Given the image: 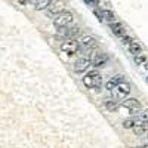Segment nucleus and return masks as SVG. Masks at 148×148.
<instances>
[{"instance_id": "1", "label": "nucleus", "mask_w": 148, "mask_h": 148, "mask_svg": "<svg viewBox=\"0 0 148 148\" xmlns=\"http://www.w3.org/2000/svg\"><path fill=\"white\" fill-rule=\"evenodd\" d=\"M101 83H102V76H101V73L96 71V70L89 71V73L83 77V84H84L88 89H95V90H98V89L101 88Z\"/></svg>"}, {"instance_id": "2", "label": "nucleus", "mask_w": 148, "mask_h": 148, "mask_svg": "<svg viewBox=\"0 0 148 148\" xmlns=\"http://www.w3.org/2000/svg\"><path fill=\"white\" fill-rule=\"evenodd\" d=\"M73 19H74V16H73V14H71L70 10H62V12H59V14L55 15L53 24H55L58 28H61V27H68L70 24L73 22Z\"/></svg>"}, {"instance_id": "3", "label": "nucleus", "mask_w": 148, "mask_h": 148, "mask_svg": "<svg viewBox=\"0 0 148 148\" xmlns=\"http://www.w3.org/2000/svg\"><path fill=\"white\" fill-rule=\"evenodd\" d=\"M121 105L125 107L132 116H138L142 111V104L136 99V98H129V99H125Z\"/></svg>"}, {"instance_id": "4", "label": "nucleus", "mask_w": 148, "mask_h": 148, "mask_svg": "<svg viewBox=\"0 0 148 148\" xmlns=\"http://www.w3.org/2000/svg\"><path fill=\"white\" fill-rule=\"evenodd\" d=\"M61 49H62V52H65L67 55L73 56L80 51V46H79V42L73 40V39H67L61 43Z\"/></svg>"}, {"instance_id": "5", "label": "nucleus", "mask_w": 148, "mask_h": 148, "mask_svg": "<svg viewBox=\"0 0 148 148\" xmlns=\"http://www.w3.org/2000/svg\"><path fill=\"white\" fill-rule=\"evenodd\" d=\"M79 46H80V51L90 52L92 49L96 47V40L93 39L92 36H83L80 39V42H79Z\"/></svg>"}, {"instance_id": "6", "label": "nucleus", "mask_w": 148, "mask_h": 148, "mask_svg": "<svg viewBox=\"0 0 148 148\" xmlns=\"http://www.w3.org/2000/svg\"><path fill=\"white\" fill-rule=\"evenodd\" d=\"M108 55L107 53H104V52H96V53H93V56H92V59H90V64L93 65V67H96V68H99V67H104L107 62H108Z\"/></svg>"}, {"instance_id": "7", "label": "nucleus", "mask_w": 148, "mask_h": 148, "mask_svg": "<svg viewBox=\"0 0 148 148\" xmlns=\"http://www.w3.org/2000/svg\"><path fill=\"white\" fill-rule=\"evenodd\" d=\"M64 6H65L64 0H52L51 5L47 6L49 15H56V14H59V12H62L64 10Z\"/></svg>"}, {"instance_id": "8", "label": "nucleus", "mask_w": 148, "mask_h": 148, "mask_svg": "<svg viewBox=\"0 0 148 148\" xmlns=\"http://www.w3.org/2000/svg\"><path fill=\"white\" fill-rule=\"evenodd\" d=\"M79 33H80V30H79L77 27H73V28H70V27H61V28L58 30V36H59V37H64V40L71 39L73 36H76V34H79Z\"/></svg>"}, {"instance_id": "9", "label": "nucleus", "mask_w": 148, "mask_h": 148, "mask_svg": "<svg viewBox=\"0 0 148 148\" xmlns=\"http://www.w3.org/2000/svg\"><path fill=\"white\" fill-rule=\"evenodd\" d=\"M114 92H116V98H125L130 93V84L127 82H121L114 89Z\"/></svg>"}, {"instance_id": "10", "label": "nucleus", "mask_w": 148, "mask_h": 148, "mask_svg": "<svg viewBox=\"0 0 148 148\" xmlns=\"http://www.w3.org/2000/svg\"><path fill=\"white\" fill-rule=\"evenodd\" d=\"M90 65V59L88 58H80L76 61V64H74V71L76 73H84L86 70L89 68Z\"/></svg>"}, {"instance_id": "11", "label": "nucleus", "mask_w": 148, "mask_h": 148, "mask_svg": "<svg viewBox=\"0 0 148 148\" xmlns=\"http://www.w3.org/2000/svg\"><path fill=\"white\" fill-rule=\"evenodd\" d=\"M110 28H111V31H113V34H116L117 37H120V39L123 36H126V28L121 22H111Z\"/></svg>"}, {"instance_id": "12", "label": "nucleus", "mask_w": 148, "mask_h": 148, "mask_svg": "<svg viewBox=\"0 0 148 148\" xmlns=\"http://www.w3.org/2000/svg\"><path fill=\"white\" fill-rule=\"evenodd\" d=\"M104 107L108 110V111H116L119 107H120V101L117 98H105L104 99Z\"/></svg>"}, {"instance_id": "13", "label": "nucleus", "mask_w": 148, "mask_h": 148, "mask_svg": "<svg viewBox=\"0 0 148 148\" xmlns=\"http://www.w3.org/2000/svg\"><path fill=\"white\" fill-rule=\"evenodd\" d=\"M121 82H125V80H123V76H116V77H113L111 80H108V82H107L105 89H107V90H114V89L117 88V86H119Z\"/></svg>"}, {"instance_id": "14", "label": "nucleus", "mask_w": 148, "mask_h": 148, "mask_svg": "<svg viewBox=\"0 0 148 148\" xmlns=\"http://www.w3.org/2000/svg\"><path fill=\"white\" fill-rule=\"evenodd\" d=\"M101 18L102 21H107V22H116V15H114V12L113 10H110V9H102L101 12Z\"/></svg>"}, {"instance_id": "15", "label": "nucleus", "mask_w": 148, "mask_h": 148, "mask_svg": "<svg viewBox=\"0 0 148 148\" xmlns=\"http://www.w3.org/2000/svg\"><path fill=\"white\" fill-rule=\"evenodd\" d=\"M136 125H141V121L138 120V117L136 116H133V117H130V119H126L125 121H123V127L125 129H133Z\"/></svg>"}, {"instance_id": "16", "label": "nucleus", "mask_w": 148, "mask_h": 148, "mask_svg": "<svg viewBox=\"0 0 148 148\" xmlns=\"http://www.w3.org/2000/svg\"><path fill=\"white\" fill-rule=\"evenodd\" d=\"M127 49H129V52L133 55V56H136V55H139V53H142V46L136 42V40H133L129 46H127Z\"/></svg>"}, {"instance_id": "17", "label": "nucleus", "mask_w": 148, "mask_h": 148, "mask_svg": "<svg viewBox=\"0 0 148 148\" xmlns=\"http://www.w3.org/2000/svg\"><path fill=\"white\" fill-rule=\"evenodd\" d=\"M52 0H31V3L34 5V8L37 10H43V9H47V6L51 5Z\"/></svg>"}, {"instance_id": "18", "label": "nucleus", "mask_w": 148, "mask_h": 148, "mask_svg": "<svg viewBox=\"0 0 148 148\" xmlns=\"http://www.w3.org/2000/svg\"><path fill=\"white\" fill-rule=\"evenodd\" d=\"M132 130L136 133V135H144V133H147V132H148V121H144V123H141V125H136Z\"/></svg>"}, {"instance_id": "19", "label": "nucleus", "mask_w": 148, "mask_h": 148, "mask_svg": "<svg viewBox=\"0 0 148 148\" xmlns=\"http://www.w3.org/2000/svg\"><path fill=\"white\" fill-rule=\"evenodd\" d=\"M136 117H138V120H139L141 123L148 121V108H147V110H144V111H141V113H139Z\"/></svg>"}, {"instance_id": "20", "label": "nucleus", "mask_w": 148, "mask_h": 148, "mask_svg": "<svg viewBox=\"0 0 148 148\" xmlns=\"http://www.w3.org/2000/svg\"><path fill=\"white\" fill-rule=\"evenodd\" d=\"M147 61V56L144 53H139L135 56V62H136V65H144V62Z\"/></svg>"}, {"instance_id": "21", "label": "nucleus", "mask_w": 148, "mask_h": 148, "mask_svg": "<svg viewBox=\"0 0 148 148\" xmlns=\"http://www.w3.org/2000/svg\"><path fill=\"white\" fill-rule=\"evenodd\" d=\"M132 42H133V39H132V37H130V36H127V34L121 37V43H123V45H125V46H129V45H130Z\"/></svg>"}, {"instance_id": "22", "label": "nucleus", "mask_w": 148, "mask_h": 148, "mask_svg": "<svg viewBox=\"0 0 148 148\" xmlns=\"http://www.w3.org/2000/svg\"><path fill=\"white\" fill-rule=\"evenodd\" d=\"M83 2L88 6H98L99 5V0H83Z\"/></svg>"}, {"instance_id": "23", "label": "nucleus", "mask_w": 148, "mask_h": 148, "mask_svg": "<svg viewBox=\"0 0 148 148\" xmlns=\"http://www.w3.org/2000/svg\"><path fill=\"white\" fill-rule=\"evenodd\" d=\"M19 2H21L22 5H28V3L31 2V0H19Z\"/></svg>"}, {"instance_id": "24", "label": "nucleus", "mask_w": 148, "mask_h": 148, "mask_svg": "<svg viewBox=\"0 0 148 148\" xmlns=\"http://www.w3.org/2000/svg\"><path fill=\"white\" fill-rule=\"evenodd\" d=\"M144 67H145V70H148V59H147L145 62H144Z\"/></svg>"}, {"instance_id": "25", "label": "nucleus", "mask_w": 148, "mask_h": 148, "mask_svg": "<svg viewBox=\"0 0 148 148\" xmlns=\"http://www.w3.org/2000/svg\"><path fill=\"white\" fill-rule=\"evenodd\" d=\"M138 148H148V145H141V147H138Z\"/></svg>"}, {"instance_id": "26", "label": "nucleus", "mask_w": 148, "mask_h": 148, "mask_svg": "<svg viewBox=\"0 0 148 148\" xmlns=\"http://www.w3.org/2000/svg\"><path fill=\"white\" fill-rule=\"evenodd\" d=\"M147 83H148V76H147Z\"/></svg>"}]
</instances>
